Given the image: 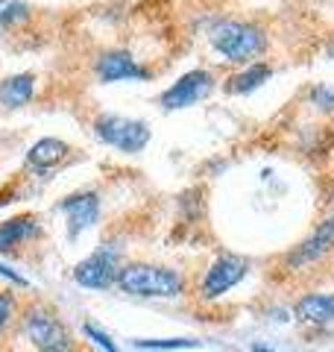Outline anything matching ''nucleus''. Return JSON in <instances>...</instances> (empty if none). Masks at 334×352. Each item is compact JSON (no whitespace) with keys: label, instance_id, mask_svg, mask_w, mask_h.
Listing matches in <instances>:
<instances>
[{"label":"nucleus","instance_id":"obj_9","mask_svg":"<svg viewBox=\"0 0 334 352\" xmlns=\"http://www.w3.org/2000/svg\"><path fill=\"white\" fill-rule=\"evenodd\" d=\"M59 212L68 220V235L71 238H80L85 229H91L100 217V197L94 191H80V194H71L59 203Z\"/></svg>","mask_w":334,"mask_h":352},{"label":"nucleus","instance_id":"obj_15","mask_svg":"<svg viewBox=\"0 0 334 352\" xmlns=\"http://www.w3.org/2000/svg\"><path fill=\"white\" fill-rule=\"evenodd\" d=\"M270 76H273L270 65H264V62L249 65L247 71H241V74H235L229 80V91L232 94H249V91H255V88H261L267 80H270Z\"/></svg>","mask_w":334,"mask_h":352},{"label":"nucleus","instance_id":"obj_22","mask_svg":"<svg viewBox=\"0 0 334 352\" xmlns=\"http://www.w3.org/2000/svg\"><path fill=\"white\" fill-rule=\"evenodd\" d=\"M329 56H331V59H334V41H331V44H329Z\"/></svg>","mask_w":334,"mask_h":352},{"label":"nucleus","instance_id":"obj_21","mask_svg":"<svg viewBox=\"0 0 334 352\" xmlns=\"http://www.w3.org/2000/svg\"><path fill=\"white\" fill-rule=\"evenodd\" d=\"M0 276L3 279H9V282H15V285H21V288H27V279L21 276V273H15V270H9L6 264H0Z\"/></svg>","mask_w":334,"mask_h":352},{"label":"nucleus","instance_id":"obj_8","mask_svg":"<svg viewBox=\"0 0 334 352\" xmlns=\"http://www.w3.org/2000/svg\"><path fill=\"white\" fill-rule=\"evenodd\" d=\"M331 250H334V217L322 220V223L285 261H287L291 270H302V267H308V264H317L320 258H326Z\"/></svg>","mask_w":334,"mask_h":352},{"label":"nucleus","instance_id":"obj_14","mask_svg":"<svg viewBox=\"0 0 334 352\" xmlns=\"http://www.w3.org/2000/svg\"><path fill=\"white\" fill-rule=\"evenodd\" d=\"M65 153H68V144H65V141L41 138V141H36V144L30 147L27 164L30 168H36V170H47V168H53V164H59L65 159Z\"/></svg>","mask_w":334,"mask_h":352},{"label":"nucleus","instance_id":"obj_10","mask_svg":"<svg viewBox=\"0 0 334 352\" xmlns=\"http://www.w3.org/2000/svg\"><path fill=\"white\" fill-rule=\"evenodd\" d=\"M97 76L103 82H120V80H147V71L132 59L129 50H106L100 53V59L94 65Z\"/></svg>","mask_w":334,"mask_h":352},{"label":"nucleus","instance_id":"obj_12","mask_svg":"<svg viewBox=\"0 0 334 352\" xmlns=\"http://www.w3.org/2000/svg\"><path fill=\"white\" fill-rule=\"evenodd\" d=\"M296 320L311 326L334 323V294H308L296 302Z\"/></svg>","mask_w":334,"mask_h":352},{"label":"nucleus","instance_id":"obj_4","mask_svg":"<svg viewBox=\"0 0 334 352\" xmlns=\"http://www.w3.org/2000/svg\"><path fill=\"white\" fill-rule=\"evenodd\" d=\"M94 135L109 147H118L120 153H141L150 144V126L138 118H120V115H100L94 120Z\"/></svg>","mask_w":334,"mask_h":352},{"label":"nucleus","instance_id":"obj_6","mask_svg":"<svg viewBox=\"0 0 334 352\" xmlns=\"http://www.w3.org/2000/svg\"><path fill=\"white\" fill-rule=\"evenodd\" d=\"M249 261L243 256H235V252H223L211 261V267L205 270L203 285H199V296L203 300H217V296L229 294L235 285L247 276Z\"/></svg>","mask_w":334,"mask_h":352},{"label":"nucleus","instance_id":"obj_1","mask_svg":"<svg viewBox=\"0 0 334 352\" xmlns=\"http://www.w3.org/2000/svg\"><path fill=\"white\" fill-rule=\"evenodd\" d=\"M115 285L129 296H159V300H170V296L185 294V276L179 270L159 267V264H144V261L124 264Z\"/></svg>","mask_w":334,"mask_h":352},{"label":"nucleus","instance_id":"obj_7","mask_svg":"<svg viewBox=\"0 0 334 352\" xmlns=\"http://www.w3.org/2000/svg\"><path fill=\"white\" fill-rule=\"evenodd\" d=\"M214 88V80H211L208 71H188L185 76H179L167 91L162 94V106L167 112H176V109H188L199 100H205Z\"/></svg>","mask_w":334,"mask_h":352},{"label":"nucleus","instance_id":"obj_20","mask_svg":"<svg viewBox=\"0 0 334 352\" xmlns=\"http://www.w3.org/2000/svg\"><path fill=\"white\" fill-rule=\"evenodd\" d=\"M15 314V296L12 294H0V329H3Z\"/></svg>","mask_w":334,"mask_h":352},{"label":"nucleus","instance_id":"obj_11","mask_svg":"<svg viewBox=\"0 0 334 352\" xmlns=\"http://www.w3.org/2000/svg\"><path fill=\"white\" fill-rule=\"evenodd\" d=\"M41 235V220L36 214H21L0 223V252H12Z\"/></svg>","mask_w":334,"mask_h":352},{"label":"nucleus","instance_id":"obj_19","mask_svg":"<svg viewBox=\"0 0 334 352\" xmlns=\"http://www.w3.org/2000/svg\"><path fill=\"white\" fill-rule=\"evenodd\" d=\"M311 100H314L320 109H334V88L331 85H317L311 91Z\"/></svg>","mask_w":334,"mask_h":352},{"label":"nucleus","instance_id":"obj_3","mask_svg":"<svg viewBox=\"0 0 334 352\" xmlns=\"http://www.w3.org/2000/svg\"><path fill=\"white\" fill-rule=\"evenodd\" d=\"M21 335H24L38 352L74 346L68 329H65L59 317H56L50 308H44V305H32V308L24 311V317H21Z\"/></svg>","mask_w":334,"mask_h":352},{"label":"nucleus","instance_id":"obj_23","mask_svg":"<svg viewBox=\"0 0 334 352\" xmlns=\"http://www.w3.org/2000/svg\"><path fill=\"white\" fill-rule=\"evenodd\" d=\"M50 352H74V346H68V349H50Z\"/></svg>","mask_w":334,"mask_h":352},{"label":"nucleus","instance_id":"obj_13","mask_svg":"<svg viewBox=\"0 0 334 352\" xmlns=\"http://www.w3.org/2000/svg\"><path fill=\"white\" fill-rule=\"evenodd\" d=\"M36 94V76L32 74H12L0 82V106L6 109H21L32 100Z\"/></svg>","mask_w":334,"mask_h":352},{"label":"nucleus","instance_id":"obj_5","mask_svg":"<svg viewBox=\"0 0 334 352\" xmlns=\"http://www.w3.org/2000/svg\"><path fill=\"white\" fill-rule=\"evenodd\" d=\"M118 273H120V252L118 247L103 244L74 267V282L91 291H106L118 282Z\"/></svg>","mask_w":334,"mask_h":352},{"label":"nucleus","instance_id":"obj_16","mask_svg":"<svg viewBox=\"0 0 334 352\" xmlns=\"http://www.w3.org/2000/svg\"><path fill=\"white\" fill-rule=\"evenodd\" d=\"M30 18V6L24 0H0V32L18 30Z\"/></svg>","mask_w":334,"mask_h":352},{"label":"nucleus","instance_id":"obj_17","mask_svg":"<svg viewBox=\"0 0 334 352\" xmlns=\"http://www.w3.org/2000/svg\"><path fill=\"white\" fill-rule=\"evenodd\" d=\"M135 346L138 349L170 352V349H194V346H199V340H194V338H159V340H144V338H138Z\"/></svg>","mask_w":334,"mask_h":352},{"label":"nucleus","instance_id":"obj_18","mask_svg":"<svg viewBox=\"0 0 334 352\" xmlns=\"http://www.w3.org/2000/svg\"><path fill=\"white\" fill-rule=\"evenodd\" d=\"M82 332H85V338H91V340H94V344H97L100 349H106V352H120V349L115 346V340H111L106 332H100L97 326H91V323H88V326L82 329Z\"/></svg>","mask_w":334,"mask_h":352},{"label":"nucleus","instance_id":"obj_2","mask_svg":"<svg viewBox=\"0 0 334 352\" xmlns=\"http://www.w3.org/2000/svg\"><path fill=\"white\" fill-rule=\"evenodd\" d=\"M208 38L220 56H226L235 65H247L267 50L264 30L255 24H243V21H220V24L211 27Z\"/></svg>","mask_w":334,"mask_h":352},{"label":"nucleus","instance_id":"obj_24","mask_svg":"<svg viewBox=\"0 0 334 352\" xmlns=\"http://www.w3.org/2000/svg\"><path fill=\"white\" fill-rule=\"evenodd\" d=\"M255 352H270V349H264V346H255Z\"/></svg>","mask_w":334,"mask_h":352}]
</instances>
